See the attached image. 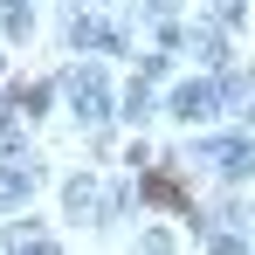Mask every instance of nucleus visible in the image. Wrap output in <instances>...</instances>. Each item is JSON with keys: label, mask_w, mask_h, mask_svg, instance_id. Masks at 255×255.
<instances>
[{"label": "nucleus", "mask_w": 255, "mask_h": 255, "mask_svg": "<svg viewBox=\"0 0 255 255\" xmlns=\"http://www.w3.org/2000/svg\"><path fill=\"white\" fill-rule=\"evenodd\" d=\"M145 193H152L159 207H179V214H186V186H172L166 172H145Z\"/></svg>", "instance_id": "obj_1"}]
</instances>
